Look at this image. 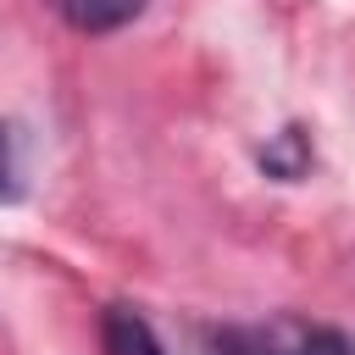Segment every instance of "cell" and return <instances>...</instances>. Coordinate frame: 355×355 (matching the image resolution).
Listing matches in <instances>:
<instances>
[{
  "instance_id": "6da1fadb",
  "label": "cell",
  "mask_w": 355,
  "mask_h": 355,
  "mask_svg": "<svg viewBox=\"0 0 355 355\" xmlns=\"http://www.w3.org/2000/svg\"><path fill=\"white\" fill-rule=\"evenodd\" d=\"M216 355H349V344L327 327H227L216 333Z\"/></svg>"
},
{
  "instance_id": "7a4b0ae2",
  "label": "cell",
  "mask_w": 355,
  "mask_h": 355,
  "mask_svg": "<svg viewBox=\"0 0 355 355\" xmlns=\"http://www.w3.org/2000/svg\"><path fill=\"white\" fill-rule=\"evenodd\" d=\"M100 349L105 355H166L161 338H155V327L139 311H128V305H111L100 316Z\"/></svg>"
},
{
  "instance_id": "3957f363",
  "label": "cell",
  "mask_w": 355,
  "mask_h": 355,
  "mask_svg": "<svg viewBox=\"0 0 355 355\" xmlns=\"http://www.w3.org/2000/svg\"><path fill=\"white\" fill-rule=\"evenodd\" d=\"M55 11L83 33H116L144 11V0H55Z\"/></svg>"
},
{
  "instance_id": "277c9868",
  "label": "cell",
  "mask_w": 355,
  "mask_h": 355,
  "mask_svg": "<svg viewBox=\"0 0 355 355\" xmlns=\"http://www.w3.org/2000/svg\"><path fill=\"white\" fill-rule=\"evenodd\" d=\"M0 200H17V161H11V133L0 128Z\"/></svg>"
}]
</instances>
